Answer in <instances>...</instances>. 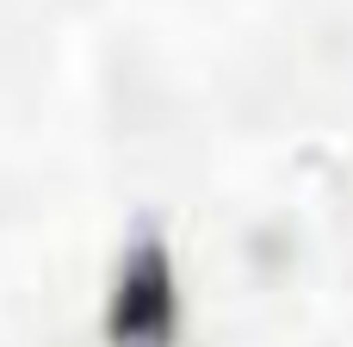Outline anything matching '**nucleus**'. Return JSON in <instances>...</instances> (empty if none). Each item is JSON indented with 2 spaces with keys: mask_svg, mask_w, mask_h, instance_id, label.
I'll use <instances>...</instances> for the list:
<instances>
[{
  "mask_svg": "<svg viewBox=\"0 0 353 347\" xmlns=\"http://www.w3.org/2000/svg\"><path fill=\"white\" fill-rule=\"evenodd\" d=\"M112 347H174L180 335V286H174V255L155 230H143L124 248L112 310H105Z\"/></svg>",
  "mask_w": 353,
  "mask_h": 347,
  "instance_id": "f257e3e1",
  "label": "nucleus"
}]
</instances>
